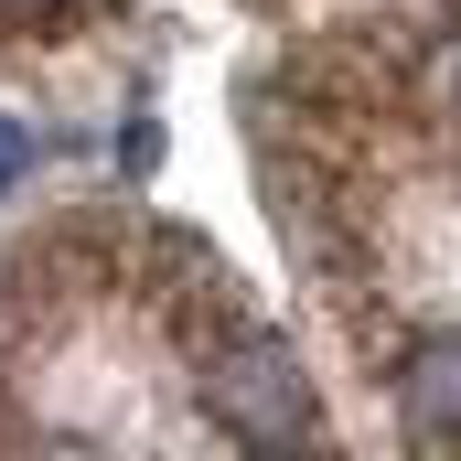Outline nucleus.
Wrapping results in <instances>:
<instances>
[{"label":"nucleus","instance_id":"1","mask_svg":"<svg viewBox=\"0 0 461 461\" xmlns=\"http://www.w3.org/2000/svg\"><path fill=\"white\" fill-rule=\"evenodd\" d=\"M215 408H226L236 440H301L312 429V375L279 333H236L215 354Z\"/></svg>","mask_w":461,"mask_h":461},{"label":"nucleus","instance_id":"2","mask_svg":"<svg viewBox=\"0 0 461 461\" xmlns=\"http://www.w3.org/2000/svg\"><path fill=\"white\" fill-rule=\"evenodd\" d=\"M397 386H408V419L419 429H461V344H419Z\"/></svg>","mask_w":461,"mask_h":461},{"label":"nucleus","instance_id":"3","mask_svg":"<svg viewBox=\"0 0 461 461\" xmlns=\"http://www.w3.org/2000/svg\"><path fill=\"white\" fill-rule=\"evenodd\" d=\"M22 161H32V129H22V118H0V194L22 183Z\"/></svg>","mask_w":461,"mask_h":461},{"label":"nucleus","instance_id":"4","mask_svg":"<svg viewBox=\"0 0 461 461\" xmlns=\"http://www.w3.org/2000/svg\"><path fill=\"white\" fill-rule=\"evenodd\" d=\"M440 97H451V108H461V32H451V43H440Z\"/></svg>","mask_w":461,"mask_h":461},{"label":"nucleus","instance_id":"5","mask_svg":"<svg viewBox=\"0 0 461 461\" xmlns=\"http://www.w3.org/2000/svg\"><path fill=\"white\" fill-rule=\"evenodd\" d=\"M0 11H54V0H0Z\"/></svg>","mask_w":461,"mask_h":461}]
</instances>
